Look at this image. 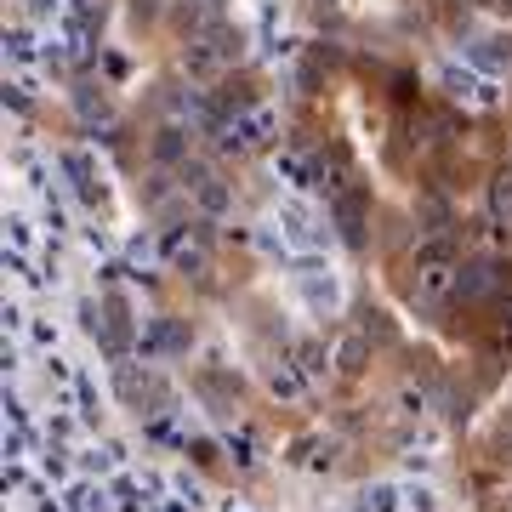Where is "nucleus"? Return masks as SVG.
Listing matches in <instances>:
<instances>
[{"label":"nucleus","instance_id":"9","mask_svg":"<svg viewBox=\"0 0 512 512\" xmlns=\"http://www.w3.org/2000/svg\"><path fill=\"white\" fill-rule=\"evenodd\" d=\"M336 222H342V239L348 245H365V200L359 194H342L336 200Z\"/></svg>","mask_w":512,"mask_h":512},{"label":"nucleus","instance_id":"1","mask_svg":"<svg viewBox=\"0 0 512 512\" xmlns=\"http://www.w3.org/2000/svg\"><path fill=\"white\" fill-rule=\"evenodd\" d=\"M456 285H461L456 251H450V239H433V245L416 256V268H410V296H416L421 308H439V302L456 296Z\"/></svg>","mask_w":512,"mask_h":512},{"label":"nucleus","instance_id":"7","mask_svg":"<svg viewBox=\"0 0 512 512\" xmlns=\"http://www.w3.org/2000/svg\"><path fill=\"white\" fill-rule=\"evenodd\" d=\"M154 165H188V131L183 126H160L154 131V143H148Z\"/></svg>","mask_w":512,"mask_h":512},{"label":"nucleus","instance_id":"2","mask_svg":"<svg viewBox=\"0 0 512 512\" xmlns=\"http://www.w3.org/2000/svg\"><path fill=\"white\" fill-rule=\"evenodd\" d=\"M160 251L165 262L177 268V274H205L211 268V234H205V222H177V228H165L160 234Z\"/></svg>","mask_w":512,"mask_h":512},{"label":"nucleus","instance_id":"4","mask_svg":"<svg viewBox=\"0 0 512 512\" xmlns=\"http://www.w3.org/2000/svg\"><path fill=\"white\" fill-rule=\"evenodd\" d=\"M274 131H279L274 109H245L234 126H228V137H222V143L234 148V154H251V148H262L268 137H274Z\"/></svg>","mask_w":512,"mask_h":512},{"label":"nucleus","instance_id":"17","mask_svg":"<svg viewBox=\"0 0 512 512\" xmlns=\"http://www.w3.org/2000/svg\"><path fill=\"white\" fill-rule=\"evenodd\" d=\"M74 103H80V114H86V120H92V114H97V120H109V97H103V92H80V97H74Z\"/></svg>","mask_w":512,"mask_h":512},{"label":"nucleus","instance_id":"12","mask_svg":"<svg viewBox=\"0 0 512 512\" xmlns=\"http://www.w3.org/2000/svg\"><path fill=\"white\" fill-rule=\"evenodd\" d=\"M69 177H74V188H80V200H103V183H97L92 177V160H86V154H69Z\"/></svg>","mask_w":512,"mask_h":512},{"label":"nucleus","instance_id":"11","mask_svg":"<svg viewBox=\"0 0 512 512\" xmlns=\"http://www.w3.org/2000/svg\"><path fill=\"white\" fill-rule=\"evenodd\" d=\"M490 291H495V262H467L456 296H490Z\"/></svg>","mask_w":512,"mask_h":512},{"label":"nucleus","instance_id":"6","mask_svg":"<svg viewBox=\"0 0 512 512\" xmlns=\"http://www.w3.org/2000/svg\"><path fill=\"white\" fill-rule=\"evenodd\" d=\"M467 57H473L478 69H490V74L512 69V35H484V40H473V46H467Z\"/></svg>","mask_w":512,"mask_h":512},{"label":"nucleus","instance_id":"15","mask_svg":"<svg viewBox=\"0 0 512 512\" xmlns=\"http://www.w3.org/2000/svg\"><path fill=\"white\" fill-rule=\"evenodd\" d=\"M268 382H274V393H279V399H296V393L308 387V376H296L291 365H274V376H268Z\"/></svg>","mask_w":512,"mask_h":512},{"label":"nucleus","instance_id":"19","mask_svg":"<svg viewBox=\"0 0 512 512\" xmlns=\"http://www.w3.org/2000/svg\"><path fill=\"white\" fill-rule=\"evenodd\" d=\"M507 444H512V416H507Z\"/></svg>","mask_w":512,"mask_h":512},{"label":"nucleus","instance_id":"20","mask_svg":"<svg viewBox=\"0 0 512 512\" xmlns=\"http://www.w3.org/2000/svg\"><path fill=\"white\" fill-rule=\"evenodd\" d=\"M473 6H495V0H473Z\"/></svg>","mask_w":512,"mask_h":512},{"label":"nucleus","instance_id":"14","mask_svg":"<svg viewBox=\"0 0 512 512\" xmlns=\"http://www.w3.org/2000/svg\"><path fill=\"white\" fill-rule=\"evenodd\" d=\"M148 393H160V387H154V376H137L131 365H120V399H126V404H143Z\"/></svg>","mask_w":512,"mask_h":512},{"label":"nucleus","instance_id":"18","mask_svg":"<svg viewBox=\"0 0 512 512\" xmlns=\"http://www.w3.org/2000/svg\"><path fill=\"white\" fill-rule=\"evenodd\" d=\"M160 18V0H131V23H154Z\"/></svg>","mask_w":512,"mask_h":512},{"label":"nucleus","instance_id":"10","mask_svg":"<svg viewBox=\"0 0 512 512\" xmlns=\"http://www.w3.org/2000/svg\"><path fill=\"white\" fill-rule=\"evenodd\" d=\"M365 359H370V336L348 330V336L336 342V370H342V376H359V370H365Z\"/></svg>","mask_w":512,"mask_h":512},{"label":"nucleus","instance_id":"3","mask_svg":"<svg viewBox=\"0 0 512 512\" xmlns=\"http://www.w3.org/2000/svg\"><path fill=\"white\" fill-rule=\"evenodd\" d=\"M183 188L200 200L205 217H228L234 211V188L222 183L217 171H205V165H183Z\"/></svg>","mask_w":512,"mask_h":512},{"label":"nucleus","instance_id":"5","mask_svg":"<svg viewBox=\"0 0 512 512\" xmlns=\"http://www.w3.org/2000/svg\"><path fill=\"white\" fill-rule=\"evenodd\" d=\"M183 69L194 74V80H211V74H222V69H228V52L217 46V35H200V40H188Z\"/></svg>","mask_w":512,"mask_h":512},{"label":"nucleus","instance_id":"16","mask_svg":"<svg viewBox=\"0 0 512 512\" xmlns=\"http://www.w3.org/2000/svg\"><path fill=\"white\" fill-rule=\"evenodd\" d=\"M296 359H302V376H308V382H319V376H325V353L313 348V342H308V348H296Z\"/></svg>","mask_w":512,"mask_h":512},{"label":"nucleus","instance_id":"8","mask_svg":"<svg viewBox=\"0 0 512 512\" xmlns=\"http://www.w3.org/2000/svg\"><path fill=\"white\" fill-rule=\"evenodd\" d=\"M188 342H194V330H188L183 319H160L154 336H148V348L154 353H188Z\"/></svg>","mask_w":512,"mask_h":512},{"label":"nucleus","instance_id":"13","mask_svg":"<svg viewBox=\"0 0 512 512\" xmlns=\"http://www.w3.org/2000/svg\"><path fill=\"white\" fill-rule=\"evenodd\" d=\"M490 211H495L501 228H512V171H501V177L490 183Z\"/></svg>","mask_w":512,"mask_h":512}]
</instances>
